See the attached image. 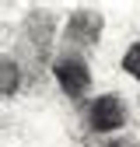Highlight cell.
I'll use <instances>...</instances> for the list:
<instances>
[{
  "label": "cell",
  "instance_id": "obj_4",
  "mask_svg": "<svg viewBox=\"0 0 140 147\" xmlns=\"http://www.w3.org/2000/svg\"><path fill=\"white\" fill-rule=\"evenodd\" d=\"M122 70H126L133 81H140V42H133L126 53H122Z\"/></svg>",
  "mask_w": 140,
  "mask_h": 147
},
{
  "label": "cell",
  "instance_id": "obj_3",
  "mask_svg": "<svg viewBox=\"0 0 140 147\" xmlns=\"http://www.w3.org/2000/svg\"><path fill=\"white\" fill-rule=\"evenodd\" d=\"M98 35H102V18L88 14V11L74 14V18H70V25H67V39L74 42V46H91Z\"/></svg>",
  "mask_w": 140,
  "mask_h": 147
},
{
  "label": "cell",
  "instance_id": "obj_6",
  "mask_svg": "<svg viewBox=\"0 0 140 147\" xmlns=\"http://www.w3.org/2000/svg\"><path fill=\"white\" fill-rule=\"evenodd\" d=\"M102 147H130V144H122V140H112V144H102Z\"/></svg>",
  "mask_w": 140,
  "mask_h": 147
},
{
  "label": "cell",
  "instance_id": "obj_2",
  "mask_svg": "<svg viewBox=\"0 0 140 147\" xmlns=\"http://www.w3.org/2000/svg\"><path fill=\"white\" fill-rule=\"evenodd\" d=\"M88 126L95 133H116L126 126V105H122L116 95H98L91 105H88Z\"/></svg>",
  "mask_w": 140,
  "mask_h": 147
},
{
  "label": "cell",
  "instance_id": "obj_1",
  "mask_svg": "<svg viewBox=\"0 0 140 147\" xmlns=\"http://www.w3.org/2000/svg\"><path fill=\"white\" fill-rule=\"evenodd\" d=\"M52 77H56V84L67 98H84L91 91V70H88L81 53H63L52 63Z\"/></svg>",
  "mask_w": 140,
  "mask_h": 147
},
{
  "label": "cell",
  "instance_id": "obj_5",
  "mask_svg": "<svg viewBox=\"0 0 140 147\" xmlns=\"http://www.w3.org/2000/svg\"><path fill=\"white\" fill-rule=\"evenodd\" d=\"M18 84H21V81H18V74H14V60H4V95L7 98L14 95Z\"/></svg>",
  "mask_w": 140,
  "mask_h": 147
}]
</instances>
